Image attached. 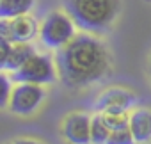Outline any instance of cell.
I'll return each mask as SVG.
<instances>
[{
	"label": "cell",
	"instance_id": "6da1fadb",
	"mask_svg": "<svg viewBox=\"0 0 151 144\" xmlns=\"http://www.w3.org/2000/svg\"><path fill=\"white\" fill-rule=\"evenodd\" d=\"M55 64L68 89H86L110 73V53L98 37L84 32L57 52Z\"/></svg>",
	"mask_w": 151,
	"mask_h": 144
},
{
	"label": "cell",
	"instance_id": "7a4b0ae2",
	"mask_svg": "<svg viewBox=\"0 0 151 144\" xmlns=\"http://www.w3.org/2000/svg\"><path fill=\"white\" fill-rule=\"evenodd\" d=\"M64 9L77 27L89 34H103L116 22L119 0H64Z\"/></svg>",
	"mask_w": 151,
	"mask_h": 144
},
{
	"label": "cell",
	"instance_id": "3957f363",
	"mask_svg": "<svg viewBox=\"0 0 151 144\" xmlns=\"http://www.w3.org/2000/svg\"><path fill=\"white\" fill-rule=\"evenodd\" d=\"M75 27L77 23L73 22V18L68 13L62 11H52L45 16V20L41 22V29H39V39L46 48L52 50H60L64 48L75 36Z\"/></svg>",
	"mask_w": 151,
	"mask_h": 144
},
{
	"label": "cell",
	"instance_id": "277c9868",
	"mask_svg": "<svg viewBox=\"0 0 151 144\" xmlns=\"http://www.w3.org/2000/svg\"><path fill=\"white\" fill-rule=\"evenodd\" d=\"M57 64L52 62V59L48 55L43 53H34L30 59H27L16 71L11 73L13 82L20 84V82H27V84H39V86H46V84H53L57 78Z\"/></svg>",
	"mask_w": 151,
	"mask_h": 144
},
{
	"label": "cell",
	"instance_id": "5b68a950",
	"mask_svg": "<svg viewBox=\"0 0 151 144\" xmlns=\"http://www.w3.org/2000/svg\"><path fill=\"white\" fill-rule=\"evenodd\" d=\"M45 96H46V93H45L43 86L20 82V84L13 86L9 109H11V112H14L18 116H30L43 103Z\"/></svg>",
	"mask_w": 151,
	"mask_h": 144
},
{
	"label": "cell",
	"instance_id": "8992f818",
	"mask_svg": "<svg viewBox=\"0 0 151 144\" xmlns=\"http://www.w3.org/2000/svg\"><path fill=\"white\" fill-rule=\"evenodd\" d=\"M39 29L41 25L30 14L16 16L11 20L2 18V22H0V36L7 37L13 43H30L39 34Z\"/></svg>",
	"mask_w": 151,
	"mask_h": 144
},
{
	"label": "cell",
	"instance_id": "52a82bcc",
	"mask_svg": "<svg viewBox=\"0 0 151 144\" xmlns=\"http://www.w3.org/2000/svg\"><path fill=\"white\" fill-rule=\"evenodd\" d=\"M91 123L93 119L87 114L82 112L69 114L62 123V137L69 144H93Z\"/></svg>",
	"mask_w": 151,
	"mask_h": 144
},
{
	"label": "cell",
	"instance_id": "ba28073f",
	"mask_svg": "<svg viewBox=\"0 0 151 144\" xmlns=\"http://www.w3.org/2000/svg\"><path fill=\"white\" fill-rule=\"evenodd\" d=\"M135 103H137V96L132 91L121 89V87H112V89L103 91L98 96L94 107L101 112H105V110H124V112H128Z\"/></svg>",
	"mask_w": 151,
	"mask_h": 144
},
{
	"label": "cell",
	"instance_id": "9c48e42d",
	"mask_svg": "<svg viewBox=\"0 0 151 144\" xmlns=\"http://www.w3.org/2000/svg\"><path fill=\"white\" fill-rule=\"evenodd\" d=\"M130 130L137 144H147L151 140V110L135 109L130 114Z\"/></svg>",
	"mask_w": 151,
	"mask_h": 144
},
{
	"label": "cell",
	"instance_id": "30bf717a",
	"mask_svg": "<svg viewBox=\"0 0 151 144\" xmlns=\"http://www.w3.org/2000/svg\"><path fill=\"white\" fill-rule=\"evenodd\" d=\"M34 53H36V50L30 43H13V48H11L7 60L4 64H0V68H2V71H11L13 73Z\"/></svg>",
	"mask_w": 151,
	"mask_h": 144
},
{
	"label": "cell",
	"instance_id": "8fae6325",
	"mask_svg": "<svg viewBox=\"0 0 151 144\" xmlns=\"http://www.w3.org/2000/svg\"><path fill=\"white\" fill-rule=\"evenodd\" d=\"M36 4V0H0V18H16L29 14Z\"/></svg>",
	"mask_w": 151,
	"mask_h": 144
},
{
	"label": "cell",
	"instance_id": "7c38bea8",
	"mask_svg": "<svg viewBox=\"0 0 151 144\" xmlns=\"http://www.w3.org/2000/svg\"><path fill=\"white\" fill-rule=\"evenodd\" d=\"M100 114H101L103 121L107 123V126L112 132L130 126V116L124 110H105V112H100Z\"/></svg>",
	"mask_w": 151,
	"mask_h": 144
},
{
	"label": "cell",
	"instance_id": "4fadbf2b",
	"mask_svg": "<svg viewBox=\"0 0 151 144\" xmlns=\"http://www.w3.org/2000/svg\"><path fill=\"white\" fill-rule=\"evenodd\" d=\"M110 128L107 126V123L103 121L101 114L94 116L93 117V123H91V139H93V144H105L110 137Z\"/></svg>",
	"mask_w": 151,
	"mask_h": 144
},
{
	"label": "cell",
	"instance_id": "5bb4252c",
	"mask_svg": "<svg viewBox=\"0 0 151 144\" xmlns=\"http://www.w3.org/2000/svg\"><path fill=\"white\" fill-rule=\"evenodd\" d=\"M105 144H137V142H135V137H133L130 126H126V128L110 132V137Z\"/></svg>",
	"mask_w": 151,
	"mask_h": 144
},
{
	"label": "cell",
	"instance_id": "9a60e30c",
	"mask_svg": "<svg viewBox=\"0 0 151 144\" xmlns=\"http://www.w3.org/2000/svg\"><path fill=\"white\" fill-rule=\"evenodd\" d=\"M11 80H13V78H7L6 71H4L2 75H0V86H2V94H0V105H2V107H7V105H9V100H11V94H13Z\"/></svg>",
	"mask_w": 151,
	"mask_h": 144
},
{
	"label": "cell",
	"instance_id": "2e32d148",
	"mask_svg": "<svg viewBox=\"0 0 151 144\" xmlns=\"http://www.w3.org/2000/svg\"><path fill=\"white\" fill-rule=\"evenodd\" d=\"M0 48H2V53H0V64H4L11 53V48H13V41H9L7 37H2L0 36Z\"/></svg>",
	"mask_w": 151,
	"mask_h": 144
},
{
	"label": "cell",
	"instance_id": "e0dca14e",
	"mask_svg": "<svg viewBox=\"0 0 151 144\" xmlns=\"http://www.w3.org/2000/svg\"><path fill=\"white\" fill-rule=\"evenodd\" d=\"M14 144H43V142H39V140H34V139H18V140H14Z\"/></svg>",
	"mask_w": 151,
	"mask_h": 144
},
{
	"label": "cell",
	"instance_id": "ac0fdd59",
	"mask_svg": "<svg viewBox=\"0 0 151 144\" xmlns=\"http://www.w3.org/2000/svg\"><path fill=\"white\" fill-rule=\"evenodd\" d=\"M149 71H151V64H149Z\"/></svg>",
	"mask_w": 151,
	"mask_h": 144
}]
</instances>
